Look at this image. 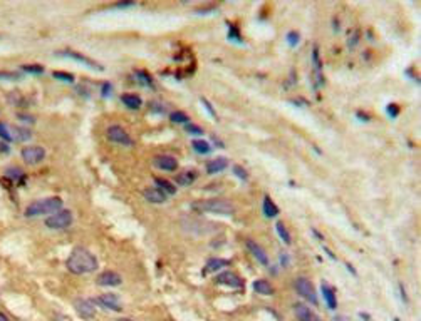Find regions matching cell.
<instances>
[{"instance_id":"e0dca14e","label":"cell","mask_w":421,"mask_h":321,"mask_svg":"<svg viewBox=\"0 0 421 321\" xmlns=\"http://www.w3.org/2000/svg\"><path fill=\"white\" fill-rule=\"evenodd\" d=\"M228 168V159L227 157H217L206 163V173L208 174H218L222 171H225Z\"/></svg>"},{"instance_id":"f1b7e54d","label":"cell","mask_w":421,"mask_h":321,"mask_svg":"<svg viewBox=\"0 0 421 321\" xmlns=\"http://www.w3.org/2000/svg\"><path fill=\"white\" fill-rule=\"evenodd\" d=\"M22 71L29 74H44V67L39 66V64H25V66H22Z\"/></svg>"},{"instance_id":"ffe728a7","label":"cell","mask_w":421,"mask_h":321,"mask_svg":"<svg viewBox=\"0 0 421 321\" xmlns=\"http://www.w3.org/2000/svg\"><path fill=\"white\" fill-rule=\"evenodd\" d=\"M121 102L124 104L128 109H131V111L140 109V107L143 105L141 97H140V95H136V94H124V95H121Z\"/></svg>"},{"instance_id":"d4e9b609","label":"cell","mask_w":421,"mask_h":321,"mask_svg":"<svg viewBox=\"0 0 421 321\" xmlns=\"http://www.w3.org/2000/svg\"><path fill=\"white\" fill-rule=\"evenodd\" d=\"M14 134H15V127H10L7 124H4V122H0V139H4V141H7V142H12Z\"/></svg>"},{"instance_id":"d6a6232c","label":"cell","mask_w":421,"mask_h":321,"mask_svg":"<svg viewBox=\"0 0 421 321\" xmlns=\"http://www.w3.org/2000/svg\"><path fill=\"white\" fill-rule=\"evenodd\" d=\"M287 42H289V45H297V42H299V34H297L296 30H292V32H289V34H287Z\"/></svg>"},{"instance_id":"7c38bea8","label":"cell","mask_w":421,"mask_h":321,"mask_svg":"<svg viewBox=\"0 0 421 321\" xmlns=\"http://www.w3.org/2000/svg\"><path fill=\"white\" fill-rule=\"evenodd\" d=\"M121 281H122V278L114 271L101 273V275L98 276V280H96V283H98L99 286H119Z\"/></svg>"},{"instance_id":"484cf974","label":"cell","mask_w":421,"mask_h":321,"mask_svg":"<svg viewBox=\"0 0 421 321\" xmlns=\"http://www.w3.org/2000/svg\"><path fill=\"white\" fill-rule=\"evenodd\" d=\"M275 228H277V233H279L280 239L284 241L285 244H290V243H292V238H290V233L287 231L285 224H284V223H277V224H275Z\"/></svg>"},{"instance_id":"d590c367","label":"cell","mask_w":421,"mask_h":321,"mask_svg":"<svg viewBox=\"0 0 421 321\" xmlns=\"http://www.w3.org/2000/svg\"><path fill=\"white\" fill-rule=\"evenodd\" d=\"M201 102H203V104L206 105V111H208V112H210V116H212V117H217V114H215V111H213V107L210 105V102H208V100H206V99H201Z\"/></svg>"},{"instance_id":"6da1fadb","label":"cell","mask_w":421,"mask_h":321,"mask_svg":"<svg viewBox=\"0 0 421 321\" xmlns=\"http://www.w3.org/2000/svg\"><path fill=\"white\" fill-rule=\"evenodd\" d=\"M66 266L72 275H88V273L98 270V259H96V256L91 251L84 248H76L69 254Z\"/></svg>"},{"instance_id":"1f68e13d","label":"cell","mask_w":421,"mask_h":321,"mask_svg":"<svg viewBox=\"0 0 421 321\" xmlns=\"http://www.w3.org/2000/svg\"><path fill=\"white\" fill-rule=\"evenodd\" d=\"M233 174L237 176L238 179H242V181H247L248 179V176H247V171H245L242 166H233Z\"/></svg>"},{"instance_id":"9a60e30c","label":"cell","mask_w":421,"mask_h":321,"mask_svg":"<svg viewBox=\"0 0 421 321\" xmlns=\"http://www.w3.org/2000/svg\"><path fill=\"white\" fill-rule=\"evenodd\" d=\"M294 311H296V316L299 318V321H321V318H319L311 308L306 306V304H302V303L296 304Z\"/></svg>"},{"instance_id":"60d3db41","label":"cell","mask_w":421,"mask_h":321,"mask_svg":"<svg viewBox=\"0 0 421 321\" xmlns=\"http://www.w3.org/2000/svg\"><path fill=\"white\" fill-rule=\"evenodd\" d=\"M0 321H10V319L7 318V314H5V313H2V311H0Z\"/></svg>"},{"instance_id":"74e56055","label":"cell","mask_w":421,"mask_h":321,"mask_svg":"<svg viewBox=\"0 0 421 321\" xmlns=\"http://www.w3.org/2000/svg\"><path fill=\"white\" fill-rule=\"evenodd\" d=\"M109 92H111V85H109L108 82H106V84L103 85V95H104V97H108Z\"/></svg>"},{"instance_id":"f546056e","label":"cell","mask_w":421,"mask_h":321,"mask_svg":"<svg viewBox=\"0 0 421 321\" xmlns=\"http://www.w3.org/2000/svg\"><path fill=\"white\" fill-rule=\"evenodd\" d=\"M57 80H62V82H74V76L72 74H69V72H61V71H57L52 74Z\"/></svg>"},{"instance_id":"5b68a950","label":"cell","mask_w":421,"mask_h":321,"mask_svg":"<svg viewBox=\"0 0 421 321\" xmlns=\"http://www.w3.org/2000/svg\"><path fill=\"white\" fill-rule=\"evenodd\" d=\"M296 290L297 293L301 294L302 298H306L309 303H312V304H317V294H316V290H314V286H312V283L307 280V278H297L296 280Z\"/></svg>"},{"instance_id":"603a6c76","label":"cell","mask_w":421,"mask_h":321,"mask_svg":"<svg viewBox=\"0 0 421 321\" xmlns=\"http://www.w3.org/2000/svg\"><path fill=\"white\" fill-rule=\"evenodd\" d=\"M154 184H156L158 189H161L166 196H172V194H175V192H177V187H175L172 183H170V181L163 179V178H154Z\"/></svg>"},{"instance_id":"8fae6325","label":"cell","mask_w":421,"mask_h":321,"mask_svg":"<svg viewBox=\"0 0 421 321\" xmlns=\"http://www.w3.org/2000/svg\"><path fill=\"white\" fill-rule=\"evenodd\" d=\"M247 248L260 264H265V266L269 264V256H267V253H265V249L262 248V246L255 243L254 239H247Z\"/></svg>"},{"instance_id":"44dd1931","label":"cell","mask_w":421,"mask_h":321,"mask_svg":"<svg viewBox=\"0 0 421 321\" xmlns=\"http://www.w3.org/2000/svg\"><path fill=\"white\" fill-rule=\"evenodd\" d=\"M198 178V174H196V171H183V173H180L177 176V184L180 186H190L195 183V179Z\"/></svg>"},{"instance_id":"b9f144b4","label":"cell","mask_w":421,"mask_h":321,"mask_svg":"<svg viewBox=\"0 0 421 321\" xmlns=\"http://www.w3.org/2000/svg\"><path fill=\"white\" fill-rule=\"evenodd\" d=\"M118 321H133V319H130V318H121V319H118Z\"/></svg>"},{"instance_id":"30bf717a","label":"cell","mask_w":421,"mask_h":321,"mask_svg":"<svg viewBox=\"0 0 421 321\" xmlns=\"http://www.w3.org/2000/svg\"><path fill=\"white\" fill-rule=\"evenodd\" d=\"M93 303H98V304H101L103 308L113 309V311H121V309H122L118 294H114V293L103 294V296H99V298L96 299V301H93Z\"/></svg>"},{"instance_id":"e575fe53","label":"cell","mask_w":421,"mask_h":321,"mask_svg":"<svg viewBox=\"0 0 421 321\" xmlns=\"http://www.w3.org/2000/svg\"><path fill=\"white\" fill-rule=\"evenodd\" d=\"M7 174L10 176V178H14V179H19V178H22V171L20 169H9L7 171Z\"/></svg>"},{"instance_id":"5bb4252c","label":"cell","mask_w":421,"mask_h":321,"mask_svg":"<svg viewBox=\"0 0 421 321\" xmlns=\"http://www.w3.org/2000/svg\"><path fill=\"white\" fill-rule=\"evenodd\" d=\"M59 54H61V56L69 57V59H74V61L79 62V64H84V66L89 67V69H98V71H103V69H104L103 66H99L98 62L91 61V59L84 57V56H81V54H77V52H74V50H66V52H59Z\"/></svg>"},{"instance_id":"83f0119b","label":"cell","mask_w":421,"mask_h":321,"mask_svg":"<svg viewBox=\"0 0 421 321\" xmlns=\"http://www.w3.org/2000/svg\"><path fill=\"white\" fill-rule=\"evenodd\" d=\"M170 119H172V122H175V124H186V122L190 121V117L186 116L185 112L177 111V112H172V116H170Z\"/></svg>"},{"instance_id":"4dcf8cb0","label":"cell","mask_w":421,"mask_h":321,"mask_svg":"<svg viewBox=\"0 0 421 321\" xmlns=\"http://www.w3.org/2000/svg\"><path fill=\"white\" fill-rule=\"evenodd\" d=\"M135 76L138 77V79H141L140 82L143 84V85H153V79H151V76H148L146 72H143V71H138Z\"/></svg>"},{"instance_id":"ab89813d","label":"cell","mask_w":421,"mask_h":321,"mask_svg":"<svg viewBox=\"0 0 421 321\" xmlns=\"http://www.w3.org/2000/svg\"><path fill=\"white\" fill-rule=\"evenodd\" d=\"M9 151H10V147L5 142L0 141V152H9Z\"/></svg>"},{"instance_id":"7402d4cb","label":"cell","mask_w":421,"mask_h":321,"mask_svg":"<svg viewBox=\"0 0 421 321\" xmlns=\"http://www.w3.org/2000/svg\"><path fill=\"white\" fill-rule=\"evenodd\" d=\"M254 290L257 291L259 294H264V296H270V294H274V288L269 281L265 280H257L254 283Z\"/></svg>"},{"instance_id":"836d02e7","label":"cell","mask_w":421,"mask_h":321,"mask_svg":"<svg viewBox=\"0 0 421 321\" xmlns=\"http://www.w3.org/2000/svg\"><path fill=\"white\" fill-rule=\"evenodd\" d=\"M186 132L193 134V136H201V134H203V129L198 127V126H195V124H188L186 126Z\"/></svg>"},{"instance_id":"ba28073f","label":"cell","mask_w":421,"mask_h":321,"mask_svg":"<svg viewBox=\"0 0 421 321\" xmlns=\"http://www.w3.org/2000/svg\"><path fill=\"white\" fill-rule=\"evenodd\" d=\"M74 308H76L77 314L82 319H93L96 314L94 303L91 301V299H76V301H74Z\"/></svg>"},{"instance_id":"277c9868","label":"cell","mask_w":421,"mask_h":321,"mask_svg":"<svg viewBox=\"0 0 421 321\" xmlns=\"http://www.w3.org/2000/svg\"><path fill=\"white\" fill-rule=\"evenodd\" d=\"M71 224H72V212L67 209L57 211L46 219V226L49 229H66Z\"/></svg>"},{"instance_id":"4fadbf2b","label":"cell","mask_w":421,"mask_h":321,"mask_svg":"<svg viewBox=\"0 0 421 321\" xmlns=\"http://www.w3.org/2000/svg\"><path fill=\"white\" fill-rule=\"evenodd\" d=\"M154 166H156L158 169L161 171H177L178 168V161L177 157L173 156H168V154H163V156H156L154 157Z\"/></svg>"},{"instance_id":"8d00e7d4","label":"cell","mask_w":421,"mask_h":321,"mask_svg":"<svg viewBox=\"0 0 421 321\" xmlns=\"http://www.w3.org/2000/svg\"><path fill=\"white\" fill-rule=\"evenodd\" d=\"M17 76L12 72H0V79H15Z\"/></svg>"},{"instance_id":"cb8c5ba5","label":"cell","mask_w":421,"mask_h":321,"mask_svg":"<svg viewBox=\"0 0 421 321\" xmlns=\"http://www.w3.org/2000/svg\"><path fill=\"white\" fill-rule=\"evenodd\" d=\"M264 214L267 218H275L279 216V207L275 206V202L270 199L269 196L264 197Z\"/></svg>"},{"instance_id":"7a4b0ae2","label":"cell","mask_w":421,"mask_h":321,"mask_svg":"<svg viewBox=\"0 0 421 321\" xmlns=\"http://www.w3.org/2000/svg\"><path fill=\"white\" fill-rule=\"evenodd\" d=\"M62 207V199L61 197H44V199H37L25 207V216L27 218H37L44 216V214H54L61 211Z\"/></svg>"},{"instance_id":"4316f807","label":"cell","mask_w":421,"mask_h":321,"mask_svg":"<svg viewBox=\"0 0 421 321\" xmlns=\"http://www.w3.org/2000/svg\"><path fill=\"white\" fill-rule=\"evenodd\" d=\"M191 146H193V149L198 154H208L212 151L210 142H206V141H193L191 142Z\"/></svg>"},{"instance_id":"ac0fdd59","label":"cell","mask_w":421,"mask_h":321,"mask_svg":"<svg viewBox=\"0 0 421 321\" xmlns=\"http://www.w3.org/2000/svg\"><path fill=\"white\" fill-rule=\"evenodd\" d=\"M321 291H322L324 301H326V304L329 306V309H335V308H338V299H335V291H334V288L324 283L322 288H321Z\"/></svg>"},{"instance_id":"52a82bcc","label":"cell","mask_w":421,"mask_h":321,"mask_svg":"<svg viewBox=\"0 0 421 321\" xmlns=\"http://www.w3.org/2000/svg\"><path fill=\"white\" fill-rule=\"evenodd\" d=\"M108 139L116 144H122V146H131L133 141L130 137V134L126 132V129H122L121 126H111L108 127Z\"/></svg>"},{"instance_id":"9c48e42d","label":"cell","mask_w":421,"mask_h":321,"mask_svg":"<svg viewBox=\"0 0 421 321\" xmlns=\"http://www.w3.org/2000/svg\"><path fill=\"white\" fill-rule=\"evenodd\" d=\"M217 283L218 285H223V286H230V288H242L243 286L242 278L238 275H235V273H232V271L220 273V275L217 276Z\"/></svg>"},{"instance_id":"3957f363","label":"cell","mask_w":421,"mask_h":321,"mask_svg":"<svg viewBox=\"0 0 421 321\" xmlns=\"http://www.w3.org/2000/svg\"><path fill=\"white\" fill-rule=\"evenodd\" d=\"M195 209L213 212V214H222V216H232L235 214V206L227 199H208V201H201L193 204Z\"/></svg>"},{"instance_id":"8992f818","label":"cell","mask_w":421,"mask_h":321,"mask_svg":"<svg viewBox=\"0 0 421 321\" xmlns=\"http://www.w3.org/2000/svg\"><path fill=\"white\" fill-rule=\"evenodd\" d=\"M22 159L25 161L27 164L30 166H35L44 161L46 157V149L40 147V146H29V147H24L22 149Z\"/></svg>"},{"instance_id":"2e32d148","label":"cell","mask_w":421,"mask_h":321,"mask_svg":"<svg viewBox=\"0 0 421 321\" xmlns=\"http://www.w3.org/2000/svg\"><path fill=\"white\" fill-rule=\"evenodd\" d=\"M143 196H145L146 201L153 202V204H163V202H166V194L158 189V187H148V189L143 191Z\"/></svg>"},{"instance_id":"d6986e66","label":"cell","mask_w":421,"mask_h":321,"mask_svg":"<svg viewBox=\"0 0 421 321\" xmlns=\"http://www.w3.org/2000/svg\"><path fill=\"white\" fill-rule=\"evenodd\" d=\"M228 264H230V261H227V259H222V258H213L210 259L208 263H206V266L203 268V276L206 275H210V273H215L218 270H222V268H227Z\"/></svg>"},{"instance_id":"f35d334b","label":"cell","mask_w":421,"mask_h":321,"mask_svg":"<svg viewBox=\"0 0 421 321\" xmlns=\"http://www.w3.org/2000/svg\"><path fill=\"white\" fill-rule=\"evenodd\" d=\"M396 107H398V105H394V104H393V105H388V112H390V114H391L393 117L398 116V109H396Z\"/></svg>"}]
</instances>
